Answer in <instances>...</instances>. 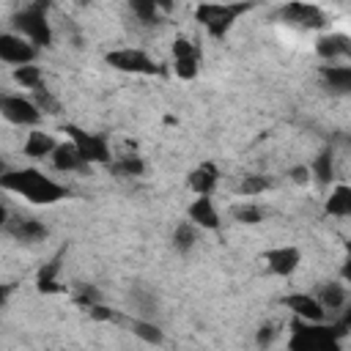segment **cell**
Returning a JSON list of instances; mask_svg holds the SVG:
<instances>
[{"mask_svg": "<svg viewBox=\"0 0 351 351\" xmlns=\"http://www.w3.org/2000/svg\"><path fill=\"white\" fill-rule=\"evenodd\" d=\"M0 189L25 197L33 206H52V203H60L71 195L69 186L58 184L55 178H49L38 167H16V170L5 167L0 173Z\"/></svg>", "mask_w": 351, "mask_h": 351, "instance_id": "6da1fadb", "label": "cell"}, {"mask_svg": "<svg viewBox=\"0 0 351 351\" xmlns=\"http://www.w3.org/2000/svg\"><path fill=\"white\" fill-rule=\"evenodd\" d=\"M49 5L52 0H27L14 16V33L25 36L36 49H49L55 36H52V25H49Z\"/></svg>", "mask_w": 351, "mask_h": 351, "instance_id": "7a4b0ae2", "label": "cell"}, {"mask_svg": "<svg viewBox=\"0 0 351 351\" xmlns=\"http://www.w3.org/2000/svg\"><path fill=\"white\" fill-rule=\"evenodd\" d=\"M255 3L252 0H233V3H200L195 8V22L211 36V38H222L230 33V27L247 14L252 11Z\"/></svg>", "mask_w": 351, "mask_h": 351, "instance_id": "3957f363", "label": "cell"}, {"mask_svg": "<svg viewBox=\"0 0 351 351\" xmlns=\"http://www.w3.org/2000/svg\"><path fill=\"white\" fill-rule=\"evenodd\" d=\"M288 348L291 351H340V335L326 321H302V318H293Z\"/></svg>", "mask_w": 351, "mask_h": 351, "instance_id": "277c9868", "label": "cell"}, {"mask_svg": "<svg viewBox=\"0 0 351 351\" xmlns=\"http://www.w3.org/2000/svg\"><path fill=\"white\" fill-rule=\"evenodd\" d=\"M104 63L115 71H123V74H140V77H159L165 74L162 63L154 60L148 52L137 49V47H121V49H112L104 55Z\"/></svg>", "mask_w": 351, "mask_h": 351, "instance_id": "5b68a950", "label": "cell"}, {"mask_svg": "<svg viewBox=\"0 0 351 351\" xmlns=\"http://www.w3.org/2000/svg\"><path fill=\"white\" fill-rule=\"evenodd\" d=\"M63 132L77 145V151H80V156H82L85 165H104L107 167V162L112 159V151H110V140L104 134L88 132V129H82L77 123H66Z\"/></svg>", "mask_w": 351, "mask_h": 351, "instance_id": "8992f818", "label": "cell"}, {"mask_svg": "<svg viewBox=\"0 0 351 351\" xmlns=\"http://www.w3.org/2000/svg\"><path fill=\"white\" fill-rule=\"evenodd\" d=\"M274 19L285 22V25H293V27H302V30H321V27H326L324 8L315 5V3H307V0H288V3H282L274 11Z\"/></svg>", "mask_w": 351, "mask_h": 351, "instance_id": "52a82bcc", "label": "cell"}, {"mask_svg": "<svg viewBox=\"0 0 351 351\" xmlns=\"http://www.w3.org/2000/svg\"><path fill=\"white\" fill-rule=\"evenodd\" d=\"M0 115H3L8 123H14V126H27V129H33V126L41 123V115H44V112H41V110L36 107V101L27 99V96H3Z\"/></svg>", "mask_w": 351, "mask_h": 351, "instance_id": "ba28073f", "label": "cell"}, {"mask_svg": "<svg viewBox=\"0 0 351 351\" xmlns=\"http://www.w3.org/2000/svg\"><path fill=\"white\" fill-rule=\"evenodd\" d=\"M38 49L19 33H0V60L8 66H22V63H36Z\"/></svg>", "mask_w": 351, "mask_h": 351, "instance_id": "9c48e42d", "label": "cell"}, {"mask_svg": "<svg viewBox=\"0 0 351 351\" xmlns=\"http://www.w3.org/2000/svg\"><path fill=\"white\" fill-rule=\"evenodd\" d=\"M261 261L266 263V269L277 277H291L299 263H302V250L293 247V244H280V247H271V250H263Z\"/></svg>", "mask_w": 351, "mask_h": 351, "instance_id": "30bf717a", "label": "cell"}, {"mask_svg": "<svg viewBox=\"0 0 351 351\" xmlns=\"http://www.w3.org/2000/svg\"><path fill=\"white\" fill-rule=\"evenodd\" d=\"M282 307H288L293 313V318H302V321H326V310L321 307V302L304 291L282 296Z\"/></svg>", "mask_w": 351, "mask_h": 351, "instance_id": "8fae6325", "label": "cell"}, {"mask_svg": "<svg viewBox=\"0 0 351 351\" xmlns=\"http://www.w3.org/2000/svg\"><path fill=\"white\" fill-rule=\"evenodd\" d=\"M186 219L195 222L200 230H219V225H222L219 211H217L211 195H197V197L186 206Z\"/></svg>", "mask_w": 351, "mask_h": 351, "instance_id": "7c38bea8", "label": "cell"}, {"mask_svg": "<svg viewBox=\"0 0 351 351\" xmlns=\"http://www.w3.org/2000/svg\"><path fill=\"white\" fill-rule=\"evenodd\" d=\"M5 230L22 244H38V241H44L49 236V228L36 217H11Z\"/></svg>", "mask_w": 351, "mask_h": 351, "instance_id": "4fadbf2b", "label": "cell"}, {"mask_svg": "<svg viewBox=\"0 0 351 351\" xmlns=\"http://www.w3.org/2000/svg\"><path fill=\"white\" fill-rule=\"evenodd\" d=\"M217 184H219V167L214 162H200L186 176V186L195 195H211L217 189Z\"/></svg>", "mask_w": 351, "mask_h": 351, "instance_id": "5bb4252c", "label": "cell"}, {"mask_svg": "<svg viewBox=\"0 0 351 351\" xmlns=\"http://www.w3.org/2000/svg\"><path fill=\"white\" fill-rule=\"evenodd\" d=\"M315 52H318V58H324L326 63L340 60V58H348V55H351V38H348L346 33H326V36H318Z\"/></svg>", "mask_w": 351, "mask_h": 351, "instance_id": "9a60e30c", "label": "cell"}, {"mask_svg": "<svg viewBox=\"0 0 351 351\" xmlns=\"http://www.w3.org/2000/svg\"><path fill=\"white\" fill-rule=\"evenodd\" d=\"M55 145H58V140H55L49 132L33 126V129L27 132L25 143H22V154H25L27 159H49V154L55 151Z\"/></svg>", "mask_w": 351, "mask_h": 351, "instance_id": "2e32d148", "label": "cell"}, {"mask_svg": "<svg viewBox=\"0 0 351 351\" xmlns=\"http://www.w3.org/2000/svg\"><path fill=\"white\" fill-rule=\"evenodd\" d=\"M49 159H52V167L60 170V173H71V170H82L85 167V162H82V156H80V151H77V145L71 140L58 143L55 151L49 154Z\"/></svg>", "mask_w": 351, "mask_h": 351, "instance_id": "e0dca14e", "label": "cell"}, {"mask_svg": "<svg viewBox=\"0 0 351 351\" xmlns=\"http://www.w3.org/2000/svg\"><path fill=\"white\" fill-rule=\"evenodd\" d=\"M315 299L321 302V307L326 310V315H329V313H343L346 304H348V291H346L343 282H324V285L318 288Z\"/></svg>", "mask_w": 351, "mask_h": 351, "instance_id": "ac0fdd59", "label": "cell"}, {"mask_svg": "<svg viewBox=\"0 0 351 351\" xmlns=\"http://www.w3.org/2000/svg\"><path fill=\"white\" fill-rule=\"evenodd\" d=\"M63 252H66V250L55 252V258L38 269V274H36V288H38V293H58V291H60V280H58V274H60Z\"/></svg>", "mask_w": 351, "mask_h": 351, "instance_id": "d6986e66", "label": "cell"}, {"mask_svg": "<svg viewBox=\"0 0 351 351\" xmlns=\"http://www.w3.org/2000/svg\"><path fill=\"white\" fill-rule=\"evenodd\" d=\"M321 80L326 88L337 90V93H348L351 90V66H340V63H326L321 66Z\"/></svg>", "mask_w": 351, "mask_h": 351, "instance_id": "ffe728a7", "label": "cell"}, {"mask_svg": "<svg viewBox=\"0 0 351 351\" xmlns=\"http://www.w3.org/2000/svg\"><path fill=\"white\" fill-rule=\"evenodd\" d=\"M310 176H313L321 186H329V184L335 181V148H332V145H326V148L318 151V156H315L313 165H310Z\"/></svg>", "mask_w": 351, "mask_h": 351, "instance_id": "44dd1931", "label": "cell"}, {"mask_svg": "<svg viewBox=\"0 0 351 351\" xmlns=\"http://www.w3.org/2000/svg\"><path fill=\"white\" fill-rule=\"evenodd\" d=\"M110 173L118 176V178H140L145 176V162L137 156V154H123V156H112L107 162Z\"/></svg>", "mask_w": 351, "mask_h": 351, "instance_id": "7402d4cb", "label": "cell"}, {"mask_svg": "<svg viewBox=\"0 0 351 351\" xmlns=\"http://www.w3.org/2000/svg\"><path fill=\"white\" fill-rule=\"evenodd\" d=\"M197 239H200V228H197L195 222H189V219L178 222L176 230H173V247H176V252H181V255L192 252V250L197 247Z\"/></svg>", "mask_w": 351, "mask_h": 351, "instance_id": "603a6c76", "label": "cell"}, {"mask_svg": "<svg viewBox=\"0 0 351 351\" xmlns=\"http://www.w3.org/2000/svg\"><path fill=\"white\" fill-rule=\"evenodd\" d=\"M324 211L332 214V217H348L351 214V186L348 184H337L329 192V197L324 203Z\"/></svg>", "mask_w": 351, "mask_h": 351, "instance_id": "cb8c5ba5", "label": "cell"}, {"mask_svg": "<svg viewBox=\"0 0 351 351\" xmlns=\"http://www.w3.org/2000/svg\"><path fill=\"white\" fill-rule=\"evenodd\" d=\"M129 329H132V335H134V337H140V340H143V343H148V346H162V343H165L162 329H159L151 318L134 315V318H129Z\"/></svg>", "mask_w": 351, "mask_h": 351, "instance_id": "d4e9b609", "label": "cell"}, {"mask_svg": "<svg viewBox=\"0 0 351 351\" xmlns=\"http://www.w3.org/2000/svg\"><path fill=\"white\" fill-rule=\"evenodd\" d=\"M11 77H14V82H16V85L30 88V90H36V88H41V85H44V71H41L36 63H22V66H14Z\"/></svg>", "mask_w": 351, "mask_h": 351, "instance_id": "484cf974", "label": "cell"}, {"mask_svg": "<svg viewBox=\"0 0 351 351\" xmlns=\"http://www.w3.org/2000/svg\"><path fill=\"white\" fill-rule=\"evenodd\" d=\"M129 302H132V307L137 310V315H143V318H154L156 315V296H154V291H148V288H132V293H129Z\"/></svg>", "mask_w": 351, "mask_h": 351, "instance_id": "4316f807", "label": "cell"}, {"mask_svg": "<svg viewBox=\"0 0 351 351\" xmlns=\"http://www.w3.org/2000/svg\"><path fill=\"white\" fill-rule=\"evenodd\" d=\"M233 219L236 222H241V225H261L266 217H269V211L261 206V203H241V206H233Z\"/></svg>", "mask_w": 351, "mask_h": 351, "instance_id": "83f0119b", "label": "cell"}, {"mask_svg": "<svg viewBox=\"0 0 351 351\" xmlns=\"http://www.w3.org/2000/svg\"><path fill=\"white\" fill-rule=\"evenodd\" d=\"M129 8L137 16V22H143V25H159L162 22V11H159L156 0H129Z\"/></svg>", "mask_w": 351, "mask_h": 351, "instance_id": "f1b7e54d", "label": "cell"}, {"mask_svg": "<svg viewBox=\"0 0 351 351\" xmlns=\"http://www.w3.org/2000/svg\"><path fill=\"white\" fill-rule=\"evenodd\" d=\"M271 186H274L271 178H269V176H261V173H250V176H244V178L239 181V192H241L244 197H258V195L269 192Z\"/></svg>", "mask_w": 351, "mask_h": 351, "instance_id": "f546056e", "label": "cell"}, {"mask_svg": "<svg viewBox=\"0 0 351 351\" xmlns=\"http://www.w3.org/2000/svg\"><path fill=\"white\" fill-rule=\"evenodd\" d=\"M173 71L178 80L189 82L200 74V55H189V58H173Z\"/></svg>", "mask_w": 351, "mask_h": 351, "instance_id": "4dcf8cb0", "label": "cell"}, {"mask_svg": "<svg viewBox=\"0 0 351 351\" xmlns=\"http://www.w3.org/2000/svg\"><path fill=\"white\" fill-rule=\"evenodd\" d=\"M88 318H90V321H99V324H121V321H123V315H121L118 310L107 307L104 302L90 304V307H88Z\"/></svg>", "mask_w": 351, "mask_h": 351, "instance_id": "1f68e13d", "label": "cell"}, {"mask_svg": "<svg viewBox=\"0 0 351 351\" xmlns=\"http://www.w3.org/2000/svg\"><path fill=\"white\" fill-rule=\"evenodd\" d=\"M96 302H101L99 288H96V285H88V282H80L77 291H74V304L82 307V310H88V307L96 304Z\"/></svg>", "mask_w": 351, "mask_h": 351, "instance_id": "d6a6232c", "label": "cell"}, {"mask_svg": "<svg viewBox=\"0 0 351 351\" xmlns=\"http://www.w3.org/2000/svg\"><path fill=\"white\" fill-rule=\"evenodd\" d=\"M33 93H36V99H33V101H36V107H38L41 112H49V115L60 112V104H58V99H55V96H52V93H49L44 85H41V88H36Z\"/></svg>", "mask_w": 351, "mask_h": 351, "instance_id": "836d02e7", "label": "cell"}, {"mask_svg": "<svg viewBox=\"0 0 351 351\" xmlns=\"http://www.w3.org/2000/svg\"><path fill=\"white\" fill-rule=\"evenodd\" d=\"M170 52H173V58H189V55H200L197 44H195L192 38H186V36H178V38L173 41Z\"/></svg>", "mask_w": 351, "mask_h": 351, "instance_id": "e575fe53", "label": "cell"}, {"mask_svg": "<svg viewBox=\"0 0 351 351\" xmlns=\"http://www.w3.org/2000/svg\"><path fill=\"white\" fill-rule=\"evenodd\" d=\"M288 176H291L293 184H310V178H313L307 165H293V167L288 170Z\"/></svg>", "mask_w": 351, "mask_h": 351, "instance_id": "d590c367", "label": "cell"}, {"mask_svg": "<svg viewBox=\"0 0 351 351\" xmlns=\"http://www.w3.org/2000/svg\"><path fill=\"white\" fill-rule=\"evenodd\" d=\"M274 337H277V329H274L271 324H263V326L258 329V335H255V343H258V346H269Z\"/></svg>", "mask_w": 351, "mask_h": 351, "instance_id": "8d00e7d4", "label": "cell"}, {"mask_svg": "<svg viewBox=\"0 0 351 351\" xmlns=\"http://www.w3.org/2000/svg\"><path fill=\"white\" fill-rule=\"evenodd\" d=\"M11 291H14V285L8 282V285H0V307L8 302V296H11Z\"/></svg>", "mask_w": 351, "mask_h": 351, "instance_id": "74e56055", "label": "cell"}, {"mask_svg": "<svg viewBox=\"0 0 351 351\" xmlns=\"http://www.w3.org/2000/svg\"><path fill=\"white\" fill-rule=\"evenodd\" d=\"M8 219H11V211H8V206H3V203H0V228H5V225H8Z\"/></svg>", "mask_w": 351, "mask_h": 351, "instance_id": "f35d334b", "label": "cell"}, {"mask_svg": "<svg viewBox=\"0 0 351 351\" xmlns=\"http://www.w3.org/2000/svg\"><path fill=\"white\" fill-rule=\"evenodd\" d=\"M156 5H159V11H162V14H170V11H173V5H176V0H156Z\"/></svg>", "mask_w": 351, "mask_h": 351, "instance_id": "ab89813d", "label": "cell"}, {"mask_svg": "<svg viewBox=\"0 0 351 351\" xmlns=\"http://www.w3.org/2000/svg\"><path fill=\"white\" fill-rule=\"evenodd\" d=\"M5 167H8V165H5V162H3V159H0V173H3V170H5Z\"/></svg>", "mask_w": 351, "mask_h": 351, "instance_id": "60d3db41", "label": "cell"}, {"mask_svg": "<svg viewBox=\"0 0 351 351\" xmlns=\"http://www.w3.org/2000/svg\"><path fill=\"white\" fill-rule=\"evenodd\" d=\"M0 104H3V93H0Z\"/></svg>", "mask_w": 351, "mask_h": 351, "instance_id": "b9f144b4", "label": "cell"}]
</instances>
